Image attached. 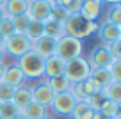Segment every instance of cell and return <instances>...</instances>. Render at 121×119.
Returning a JSON list of instances; mask_svg holds the SVG:
<instances>
[{
  "label": "cell",
  "instance_id": "obj_1",
  "mask_svg": "<svg viewBox=\"0 0 121 119\" xmlns=\"http://www.w3.org/2000/svg\"><path fill=\"white\" fill-rule=\"evenodd\" d=\"M98 27H100L98 21H89L80 13H71L64 21L66 36H71L75 39H80V41L84 37H89L95 32H98Z\"/></svg>",
  "mask_w": 121,
  "mask_h": 119
},
{
  "label": "cell",
  "instance_id": "obj_2",
  "mask_svg": "<svg viewBox=\"0 0 121 119\" xmlns=\"http://www.w3.org/2000/svg\"><path fill=\"white\" fill-rule=\"evenodd\" d=\"M16 66L22 69L23 76L29 78V80H39V78L45 76V59L41 55L30 50L25 55H22L16 62Z\"/></svg>",
  "mask_w": 121,
  "mask_h": 119
},
{
  "label": "cell",
  "instance_id": "obj_3",
  "mask_svg": "<svg viewBox=\"0 0 121 119\" xmlns=\"http://www.w3.org/2000/svg\"><path fill=\"white\" fill-rule=\"evenodd\" d=\"M91 73V66L87 62L86 57H75V59L68 60L66 62V68H64V76L68 78L69 84H78V82H84Z\"/></svg>",
  "mask_w": 121,
  "mask_h": 119
},
{
  "label": "cell",
  "instance_id": "obj_4",
  "mask_svg": "<svg viewBox=\"0 0 121 119\" xmlns=\"http://www.w3.org/2000/svg\"><path fill=\"white\" fill-rule=\"evenodd\" d=\"M82 50H84V45L80 39H75L71 36H64L57 41V46H55V55L59 59H62L64 62L75 59V57H80L82 55Z\"/></svg>",
  "mask_w": 121,
  "mask_h": 119
},
{
  "label": "cell",
  "instance_id": "obj_5",
  "mask_svg": "<svg viewBox=\"0 0 121 119\" xmlns=\"http://www.w3.org/2000/svg\"><path fill=\"white\" fill-rule=\"evenodd\" d=\"M30 50H32V43H30L23 34H14V36L5 39V46H4L5 57L11 55V57H14V59H20L22 55H25Z\"/></svg>",
  "mask_w": 121,
  "mask_h": 119
},
{
  "label": "cell",
  "instance_id": "obj_6",
  "mask_svg": "<svg viewBox=\"0 0 121 119\" xmlns=\"http://www.w3.org/2000/svg\"><path fill=\"white\" fill-rule=\"evenodd\" d=\"M75 103H77V100L71 94V91H64V93L53 94L50 108H52L57 115H69L71 110H73V107H75Z\"/></svg>",
  "mask_w": 121,
  "mask_h": 119
},
{
  "label": "cell",
  "instance_id": "obj_7",
  "mask_svg": "<svg viewBox=\"0 0 121 119\" xmlns=\"http://www.w3.org/2000/svg\"><path fill=\"white\" fill-rule=\"evenodd\" d=\"M52 0H30L29 2V11L27 14L30 20H38V21H46L50 18V11H52Z\"/></svg>",
  "mask_w": 121,
  "mask_h": 119
},
{
  "label": "cell",
  "instance_id": "obj_8",
  "mask_svg": "<svg viewBox=\"0 0 121 119\" xmlns=\"http://www.w3.org/2000/svg\"><path fill=\"white\" fill-rule=\"evenodd\" d=\"M30 91H32V101H36V103L43 105V107H46V108H50L52 100H53V91L48 87V84L39 82L38 85L30 87Z\"/></svg>",
  "mask_w": 121,
  "mask_h": 119
},
{
  "label": "cell",
  "instance_id": "obj_9",
  "mask_svg": "<svg viewBox=\"0 0 121 119\" xmlns=\"http://www.w3.org/2000/svg\"><path fill=\"white\" fill-rule=\"evenodd\" d=\"M87 62H89L91 68H107V69H109V66L114 62V59L109 53L107 46H98V48H95L91 52Z\"/></svg>",
  "mask_w": 121,
  "mask_h": 119
},
{
  "label": "cell",
  "instance_id": "obj_10",
  "mask_svg": "<svg viewBox=\"0 0 121 119\" xmlns=\"http://www.w3.org/2000/svg\"><path fill=\"white\" fill-rule=\"evenodd\" d=\"M55 46H57V41L48 36H43L39 39H36V41H32V50L38 55H41L43 59H48V57L55 55Z\"/></svg>",
  "mask_w": 121,
  "mask_h": 119
},
{
  "label": "cell",
  "instance_id": "obj_11",
  "mask_svg": "<svg viewBox=\"0 0 121 119\" xmlns=\"http://www.w3.org/2000/svg\"><path fill=\"white\" fill-rule=\"evenodd\" d=\"M102 7H103L102 0H82L78 13L89 21H98L100 14H102Z\"/></svg>",
  "mask_w": 121,
  "mask_h": 119
},
{
  "label": "cell",
  "instance_id": "obj_12",
  "mask_svg": "<svg viewBox=\"0 0 121 119\" xmlns=\"http://www.w3.org/2000/svg\"><path fill=\"white\" fill-rule=\"evenodd\" d=\"M98 36L107 45H110L114 41H121V25H112V23L105 21L98 27Z\"/></svg>",
  "mask_w": 121,
  "mask_h": 119
},
{
  "label": "cell",
  "instance_id": "obj_13",
  "mask_svg": "<svg viewBox=\"0 0 121 119\" xmlns=\"http://www.w3.org/2000/svg\"><path fill=\"white\" fill-rule=\"evenodd\" d=\"M64 68H66L64 60L59 59L57 55H52L48 59H45V76L46 78L60 76V75H64Z\"/></svg>",
  "mask_w": 121,
  "mask_h": 119
},
{
  "label": "cell",
  "instance_id": "obj_14",
  "mask_svg": "<svg viewBox=\"0 0 121 119\" xmlns=\"http://www.w3.org/2000/svg\"><path fill=\"white\" fill-rule=\"evenodd\" d=\"M25 80H27V78L23 76L22 69H20L16 64L5 68L4 80H2L4 84H7V85H11V87H14V89H16V87H20V85H25Z\"/></svg>",
  "mask_w": 121,
  "mask_h": 119
},
{
  "label": "cell",
  "instance_id": "obj_15",
  "mask_svg": "<svg viewBox=\"0 0 121 119\" xmlns=\"http://www.w3.org/2000/svg\"><path fill=\"white\" fill-rule=\"evenodd\" d=\"M13 103H14V107L18 108L20 112H22L29 103H32V91H30V87H27V85L16 87L14 94H13Z\"/></svg>",
  "mask_w": 121,
  "mask_h": 119
},
{
  "label": "cell",
  "instance_id": "obj_16",
  "mask_svg": "<svg viewBox=\"0 0 121 119\" xmlns=\"http://www.w3.org/2000/svg\"><path fill=\"white\" fill-rule=\"evenodd\" d=\"M29 2L30 0H5L4 13L7 16H11V18L27 14V11H29Z\"/></svg>",
  "mask_w": 121,
  "mask_h": 119
},
{
  "label": "cell",
  "instance_id": "obj_17",
  "mask_svg": "<svg viewBox=\"0 0 121 119\" xmlns=\"http://www.w3.org/2000/svg\"><path fill=\"white\" fill-rule=\"evenodd\" d=\"M43 25H45V36L52 37V39H55V41H59L60 37H64V36H66L64 23L55 21V20L48 18L46 21H43Z\"/></svg>",
  "mask_w": 121,
  "mask_h": 119
},
{
  "label": "cell",
  "instance_id": "obj_18",
  "mask_svg": "<svg viewBox=\"0 0 121 119\" xmlns=\"http://www.w3.org/2000/svg\"><path fill=\"white\" fill-rule=\"evenodd\" d=\"M89 76L93 78V80H95L102 89H105V87L112 82V76H110V73H109L107 68H91Z\"/></svg>",
  "mask_w": 121,
  "mask_h": 119
},
{
  "label": "cell",
  "instance_id": "obj_19",
  "mask_svg": "<svg viewBox=\"0 0 121 119\" xmlns=\"http://www.w3.org/2000/svg\"><path fill=\"white\" fill-rule=\"evenodd\" d=\"M22 114L27 119H43L45 115H48V108L39 105V103H36V101H32V103H29L22 110Z\"/></svg>",
  "mask_w": 121,
  "mask_h": 119
},
{
  "label": "cell",
  "instance_id": "obj_20",
  "mask_svg": "<svg viewBox=\"0 0 121 119\" xmlns=\"http://www.w3.org/2000/svg\"><path fill=\"white\" fill-rule=\"evenodd\" d=\"M93 115H95V110L87 105V101H77L69 117L71 119H93Z\"/></svg>",
  "mask_w": 121,
  "mask_h": 119
},
{
  "label": "cell",
  "instance_id": "obj_21",
  "mask_svg": "<svg viewBox=\"0 0 121 119\" xmlns=\"http://www.w3.org/2000/svg\"><path fill=\"white\" fill-rule=\"evenodd\" d=\"M23 36H25L30 43L36 41V39H39V37H43V36H45V25H43V21L30 20L29 27H27V32L23 34Z\"/></svg>",
  "mask_w": 121,
  "mask_h": 119
},
{
  "label": "cell",
  "instance_id": "obj_22",
  "mask_svg": "<svg viewBox=\"0 0 121 119\" xmlns=\"http://www.w3.org/2000/svg\"><path fill=\"white\" fill-rule=\"evenodd\" d=\"M45 82L48 84V87L53 91V94L69 91V87H71V84L68 82V78H66L64 75H60V76H53V78H46Z\"/></svg>",
  "mask_w": 121,
  "mask_h": 119
},
{
  "label": "cell",
  "instance_id": "obj_23",
  "mask_svg": "<svg viewBox=\"0 0 121 119\" xmlns=\"http://www.w3.org/2000/svg\"><path fill=\"white\" fill-rule=\"evenodd\" d=\"M103 91H105L107 98H109L110 101L121 103V82H110Z\"/></svg>",
  "mask_w": 121,
  "mask_h": 119
},
{
  "label": "cell",
  "instance_id": "obj_24",
  "mask_svg": "<svg viewBox=\"0 0 121 119\" xmlns=\"http://www.w3.org/2000/svg\"><path fill=\"white\" fill-rule=\"evenodd\" d=\"M86 101H87V105H89L95 112H98L100 108H102V105L107 101V94H105V91L102 89V91H98V93H95L93 96H89Z\"/></svg>",
  "mask_w": 121,
  "mask_h": 119
},
{
  "label": "cell",
  "instance_id": "obj_25",
  "mask_svg": "<svg viewBox=\"0 0 121 119\" xmlns=\"http://www.w3.org/2000/svg\"><path fill=\"white\" fill-rule=\"evenodd\" d=\"M0 34H2L5 39L16 34V30H14V23H13V18H11V16L5 14L4 18H2V21H0Z\"/></svg>",
  "mask_w": 121,
  "mask_h": 119
},
{
  "label": "cell",
  "instance_id": "obj_26",
  "mask_svg": "<svg viewBox=\"0 0 121 119\" xmlns=\"http://www.w3.org/2000/svg\"><path fill=\"white\" fill-rule=\"evenodd\" d=\"M98 112H102L107 117H117V115H119V103H114V101H110L109 98H107V101L102 105V108H100Z\"/></svg>",
  "mask_w": 121,
  "mask_h": 119
},
{
  "label": "cell",
  "instance_id": "obj_27",
  "mask_svg": "<svg viewBox=\"0 0 121 119\" xmlns=\"http://www.w3.org/2000/svg\"><path fill=\"white\" fill-rule=\"evenodd\" d=\"M13 23H14L16 34H25L27 32V27H29V23H30V16L29 14L14 16V18H13Z\"/></svg>",
  "mask_w": 121,
  "mask_h": 119
},
{
  "label": "cell",
  "instance_id": "obj_28",
  "mask_svg": "<svg viewBox=\"0 0 121 119\" xmlns=\"http://www.w3.org/2000/svg\"><path fill=\"white\" fill-rule=\"evenodd\" d=\"M68 16H69V13L66 11L62 5H59V4H52V11H50V18H52V20L64 23Z\"/></svg>",
  "mask_w": 121,
  "mask_h": 119
},
{
  "label": "cell",
  "instance_id": "obj_29",
  "mask_svg": "<svg viewBox=\"0 0 121 119\" xmlns=\"http://www.w3.org/2000/svg\"><path fill=\"white\" fill-rule=\"evenodd\" d=\"M20 110L14 107L13 101H7V103H0V115L2 119H13L14 115H18Z\"/></svg>",
  "mask_w": 121,
  "mask_h": 119
},
{
  "label": "cell",
  "instance_id": "obj_30",
  "mask_svg": "<svg viewBox=\"0 0 121 119\" xmlns=\"http://www.w3.org/2000/svg\"><path fill=\"white\" fill-rule=\"evenodd\" d=\"M80 84H82V89H84V94H86V100H87L89 96H93L95 93L102 91V87H100V85H98V84H96L91 76H87L86 80H84V82H80Z\"/></svg>",
  "mask_w": 121,
  "mask_h": 119
},
{
  "label": "cell",
  "instance_id": "obj_31",
  "mask_svg": "<svg viewBox=\"0 0 121 119\" xmlns=\"http://www.w3.org/2000/svg\"><path fill=\"white\" fill-rule=\"evenodd\" d=\"M107 21L112 25H121V5L119 4H112L109 7L107 13Z\"/></svg>",
  "mask_w": 121,
  "mask_h": 119
},
{
  "label": "cell",
  "instance_id": "obj_32",
  "mask_svg": "<svg viewBox=\"0 0 121 119\" xmlns=\"http://www.w3.org/2000/svg\"><path fill=\"white\" fill-rule=\"evenodd\" d=\"M13 94H14V87L7 85V84H0V103H7L13 101Z\"/></svg>",
  "mask_w": 121,
  "mask_h": 119
},
{
  "label": "cell",
  "instance_id": "obj_33",
  "mask_svg": "<svg viewBox=\"0 0 121 119\" xmlns=\"http://www.w3.org/2000/svg\"><path fill=\"white\" fill-rule=\"evenodd\" d=\"M80 4H82V0H60L59 2V5H62L69 14H71V13H78Z\"/></svg>",
  "mask_w": 121,
  "mask_h": 119
},
{
  "label": "cell",
  "instance_id": "obj_34",
  "mask_svg": "<svg viewBox=\"0 0 121 119\" xmlns=\"http://www.w3.org/2000/svg\"><path fill=\"white\" fill-rule=\"evenodd\" d=\"M109 73L112 76V82H121V60H114L109 66Z\"/></svg>",
  "mask_w": 121,
  "mask_h": 119
},
{
  "label": "cell",
  "instance_id": "obj_35",
  "mask_svg": "<svg viewBox=\"0 0 121 119\" xmlns=\"http://www.w3.org/2000/svg\"><path fill=\"white\" fill-rule=\"evenodd\" d=\"M107 50H109V53L112 55L114 60H121V41H114L110 43V45H105Z\"/></svg>",
  "mask_w": 121,
  "mask_h": 119
},
{
  "label": "cell",
  "instance_id": "obj_36",
  "mask_svg": "<svg viewBox=\"0 0 121 119\" xmlns=\"http://www.w3.org/2000/svg\"><path fill=\"white\" fill-rule=\"evenodd\" d=\"M5 68H7V64H5V62H0V84H2V80H4V73H5Z\"/></svg>",
  "mask_w": 121,
  "mask_h": 119
},
{
  "label": "cell",
  "instance_id": "obj_37",
  "mask_svg": "<svg viewBox=\"0 0 121 119\" xmlns=\"http://www.w3.org/2000/svg\"><path fill=\"white\" fill-rule=\"evenodd\" d=\"M93 119H112V117H107V115H103L102 112H95V115H93Z\"/></svg>",
  "mask_w": 121,
  "mask_h": 119
},
{
  "label": "cell",
  "instance_id": "obj_38",
  "mask_svg": "<svg viewBox=\"0 0 121 119\" xmlns=\"http://www.w3.org/2000/svg\"><path fill=\"white\" fill-rule=\"evenodd\" d=\"M4 46H5V37L0 34V50H4Z\"/></svg>",
  "mask_w": 121,
  "mask_h": 119
},
{
  "label": "cell",
  "instance_id": "obj_39",
  "mask_svg": "<svg viewBox=\"0 0 121 119\" xmlns=\"http://www.w3.org/2000/svg\"><path fill=\"white\" fill-rule=\"evenodd\" d=\"M102 2L103 4H110V5L112 4H119V0H102Z\"/></svg>",
  "mask_w": 121,
  "mask_h": 119
},
{
  "label": "cell",
  "instance_id": "obj_40",
  "mask_svg": "<svg viewBox=\"0 0 121 119\" xmlns=\"http://www.w3.org/2000/svg\"><path fill=\"white\" fill-rule=\"evenodd\" d=\"M0 62H5V52L0 50Z\"/></svg>",
  "mask_w": 121,
  "mask_h": 119
},
{
  "label": "cell",
  "instance_id": "obj_41",
  "mask_svg": "<svg viewBox=\"0 0 121 119\" xmlns=\"http://www.w3.org/2000/svg\"><path fill=\"white\" fill-rule=\"evenodd\" d=\"M13 119H27V117H25V115L22 114V112H20V114H18V115H14V117H13Z\"/></svg>",
  "mask_w": 121,
  "mask_h": 119
},
{
  "label": "cell",
  "instance_id": "obj_42",
  "mask_svg": "<svg viewBox=\"0 0 121 119\" xmlns=\"http://www.w3.org/2000/svg\"><path fill=\"white\" fill-rule=\"evenodd\" d=\"M5 16V13H4V7H0V21H2V18Z\"/></svg>",
  "mask_w": 121,
  "mask_h": 119
},
{
  "label": "cell",
  "instance_id": "obj_43",
  "mask_svg": "<svg viewBox=\"0 0 121 119\" xmlns=\"http://www.w3.org/2000/svg\"><path fill=\"white\" fill-rule=\"evenodd\" d=\"M4 4H5V0H0V7H4Z\"/></svg>",
  "mask_w": 121,
  "mask_h": 119
},
{
  "label": "cell",
  "instance_id": "obj_44",
  "mask_svg": "<svg viewBox=\"0 0 121 119\" xmlns=\"http://www.w3.org/2000/svg\"><path fill=\"white\" fill-rule=\"evenodd\" d=\"M43 119H53V117H50V115H45V117H43Z\"/></svg>",
  "mask_w": 121,
  "mask_h": 119
},
{
  "label": "cell",
  "instance_id": "obj_45",
  "mask_svg": "<svg viewBox=\"0 0 121 119\" xmlns=\"http://www.w3.org/2000/svg\"><path fill=\"white\" fill-rule=\"evenodd\" d=\"M52 2H53V4H59V2H60V0H52Z\"/></svg>",
  "mask_w": 121,
  "mask_h": 119
},
{
  "label": "cell",
  "instance_id": "obj_46",
  "mask_svg": "<svg viewBox=\"0 0 121 119\" xmlns=\"http://www.w3.org/2000/svg\"><path fill=\"white\" fill-rule=\"evenodd\" d=\"M0 119H2V115H0Z\"/></svg>",
  "mask_w": 121,
  "mask_h": 119
}]
</instances>
